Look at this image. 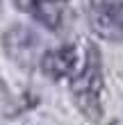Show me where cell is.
I'll use <instances>...</instances> for the list:
<instances>
[{"instance_id":"obj_1","label":"cell","mask_w":123,"mask_h":125,"mask_svg":"<svg viewBox=\"0 0 123 125\" xmlns=\"http://www.w3.org/2000/svg\"><path fill=\"white\" fill-rule=\"evenodd\" d=\"M103 86L105 77L100 50L96 48V43H84L80 71L71 80V95H73V102L80 109V114L91 123H98L103 118V100H100Z\"/></svg>"},{"instance_id":"obj_2","label":"cell","mask_w":123,"mask_h":125,"mask_svg":"<svg viewBox=\"0 0 123 125\" xmlns=\"http://www.w3.org/2000/svg\"><path fill=\"white\" fill-rule=\"evenodd\" d=\"M87 18L96 36L112 43L123 41V0H89Z\"/></svg>"},{"instance_id":"obj_3","label":"cell","mask_w":123,"mask_h":125,"mask_svg":"<svg viewBox=\"0 0 123 125\" xmlns=\"http://www.w3.org/2000/svg\"><path fill=\"white\" fill-rule=\"evenodd\" d=\"M2 48L11 62H16L21 68H32L39 64L41 57V39L39 34L30 30L27 25H11L2 34Z\"/></svg>"},{"instance_id":"obj_4","label":"cell","mask_w":123,"mask_h":125,"mask_svg":"<svg viewBox=\"0 0 123 125\" xmlns=\"http://www.w3.org/2000/svg\"><path fill=\"white\" fill-rule=\"evenodd\" d=\"M82 64V52L75 43H64L59 48L46 50L39 57V68L46 77L55 80H73V75L80 71Z\"/></svg>"},{"instance_id":"obj_5","label":"cell","mask_w":123,"mask_h":125,"mask_svg":"<svg viewBox=\"0 0 123 125\" xmlns=\"http://www.w3.org/2000/svg\"><path fill=\"white\" fill-rule=\"evenodd\" d=\"M16 9L30 14L50 32H59L68 11V0H14Z\"/></svg>"},{"instance_id":"obj_6","label":"cell","mask_w":123,"mask_h":125,"mask_svg":"<svg viewBox=\"0 0 123 125\" xmlns=\"http://www.w3.org/2000/svg\"><path fill=\"white\" fill-rule=\"evenodd\" d=\"M110 125H123V123H121V121H114V123H110Z\"/></svg>"}]
</instances>
